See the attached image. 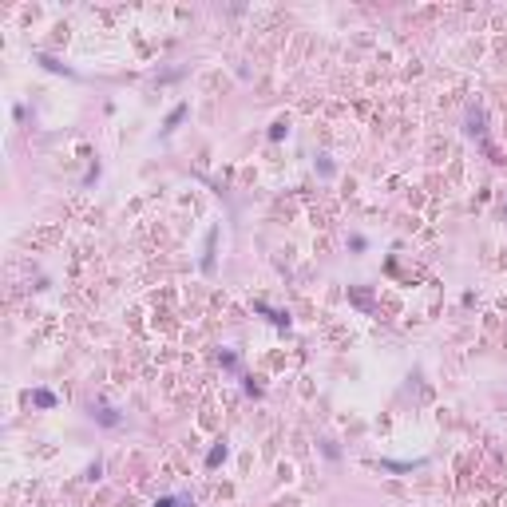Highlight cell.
Masks as SVG:
<instances>
[{"label": "cell", "mask_w": 507, "mask_h": 507, "mask_svg": "<svg viewBox=\"0 0 507 507\" xmlns=\"http://www.w3.org/2000/svg\"><path fill=\"white\" fill-rule=\"evenodd\" d=\"M155 507H182V503H179V499H159Z\"/></svg>", "instance_id": "1"}]
</instances>
